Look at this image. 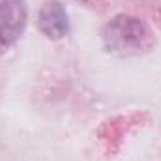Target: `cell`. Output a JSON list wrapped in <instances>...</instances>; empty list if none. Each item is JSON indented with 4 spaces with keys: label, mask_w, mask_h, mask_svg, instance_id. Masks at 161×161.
<instances>
[{
    "label": "cell",
    "mask_w": 161,
    "mask_h": 161,
    "mask_svg": "<svg viewBox=\"0 0 161 161\" xmlns=\"http://www.w3.org/2000/svg\"><path fill=\"white\" fill-rule=\"evenodd\" d=\"M28 9L25 0H0V45L9 47L26 28Z\"/></svg>",
    "instance_id": "obj_2"
},
{
    "label": "cell",
    "mask_w": 161,
    "mask_h": 161,
    "mask_svg": "<svg viewBox=\"0 0 161 161\" xmlns=\"http://www.w3.org/2000/svg\"><path fill=\"white\" fill-rule=\"evenodd\" d=\"M101 38H103L105 47L111 53H116L122 56L146 53L156 43V36L150 30V26L131 15L113 17L105 25Z\"/></svg>",
    "instance_id": "obj_1"
},
{
    "label": "cell",
    "mask_w": 161,
    "mask_h": 161,
    "mask_svg": "<svg viewBox=\"0 0 161 161\" xmlns=\"http://www.w3.org/2000/svg\"><path fill=\"white\" fill-rule=\"evenodd\" d=\"M38 25L40 30L53 40H60L68 34L69 30V23H68V13L64 9V6L58 0H47L40 9V17H38Z\"/></svg>",
    "instance_id": "obj_3"
}]
</instances>
